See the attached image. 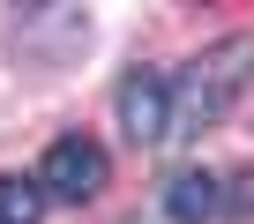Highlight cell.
I'll return each mask as SVG.
<instances>
[{
	"label": "cell",
	"instance_id": "6da1fadb",
	"mask_svg": "<svg viewBox=\"0 0 254 224\" xmlns=\"http://www.w3.org/2000/svg\"><path fill=\"white\" fill-rule=\"evenodd\" d=\"M247 75H254V38H224V45H209V53L172 82V135H202V127H217L224 112H232V97L247 90Z\"/></svg>",
	"mask_w": 254,
	"mask_h": 224
},
{
	"label": "cell",
	"instance_id": "7a4b0ae2",
	"mask_svg": "<svg viewBox=\"0 0 254 224\" xmlns=\"http://www.w3.org/2000/svg\"><path fill=\"white\" fill-rule=\"evenodd\" d=\"M105 179H112V165L90 135H60L45 150V172H38V187L60 194V202H90V194H105Z\"/></svg>",
	"mask_w": 254,
	"mask_h": 224
},
{
	"label": "cell",
	"instance_id": "3957f363",
	"mask_svg": "<svg viewBox=\"0 0 254 224\" xmlns=\"http://www.w3.org/2000/svg\"><path fill=\"white\" fill-rule=\"evenodd\" d=\"M120 127H127V142H142V150L165 142V135H172V82L150 75V67L127 75V82H120Z\"/></svg>",
	"mask_w": 254,
	"mask_h": 224
},
{
	"label": "cell",
	"instance_id": "277c9868",
	"mask_svg": "<svg viewBox=\"0 0 254 224\" xmlns=\"http://www.w3.org/2000/svg\"><path fill=\"white\" fill-rule=\"evenodd\" d=\"M224 202H232V194H224L217 172H172V179H165V217H172V224H217Z\"/></svg>",
	"mask_w": 254,
	"mask_h": 224
},
{
	"label": "cell",
	"instance_id": "5b68a950",
	"mask_svg": "<svg viewBox=\"0 0 254 224\" xmlns=\"http://www.w3.org/2000/svg\"><path fill=\"white\" fill-rule=\"evenodd\" d=\"M38 217H45V187L0 172V224H38Z\"/></svg>",
	"mask_w": 254,
	"mask_h": 224
}]
</instances>
